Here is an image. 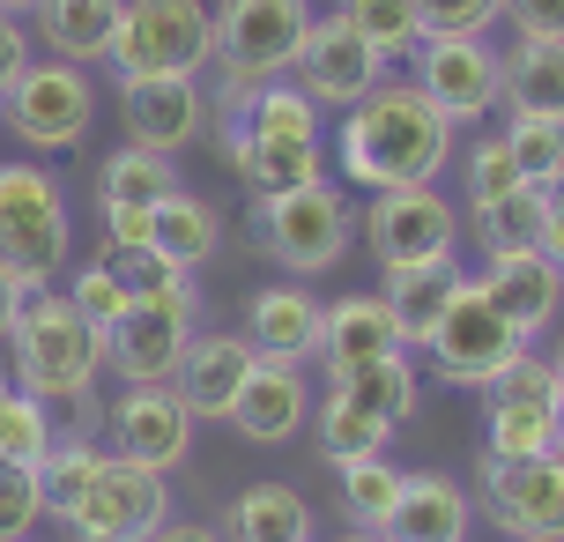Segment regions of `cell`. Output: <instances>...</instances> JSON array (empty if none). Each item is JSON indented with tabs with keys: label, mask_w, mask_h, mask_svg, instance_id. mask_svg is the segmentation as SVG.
Wrapping results in <instances>:
<instances>
[{
	"label": "cell",
	"mask_w": 564,
	"mask_h": 542,
	"mask_svg": "<svg viewBox=\"0 0 564 542\" xmlns=\"http://www.w3.org/2000/svg\"><path fill=\"white\" fill-rule=\"evenodd\" d=\"M453 156V119L416 83H379L341 119V172L387 194V186H431Z\"/></svg>",
	"instance_id": "6da1fadb"
},
{
	"label": "cell",
	"mask_w": 564,
	"mask_h": 542,
	"mask_svg": "<svg viewBox=\"0 0 564 542\" xmlns=\"http://www.w3.org/2000/svg\"><path fill=\"white\" fill-rule=\"evenodd\" d=\"M8 371H15V387L37 394L45 409L53 401H75L97 387V371H105V327H89L75 305H67V290H30L15 327H8Z\"/></svg>",
	"instance_id": "7a4b0ae2"
},
{
	"label": "cell",
	"mask_w": 564,
	"mask_h": 542,
	"mask_svg": "<svg viewBox=\"0 0 564 542\" xmlns=\"http://www.w3.org/2000/svg\"><path fill=\"white\" fill-rule=\"evenodd\" d=\"M312 30L305 0H224L216 8V112L238 119L268 83L297 67V45Z\"/></svg>",
	"instance_id": "3957f363"
},
{
	"label": "cell",
	"mask_w": 564,
	"mask_h": 542,
	"mask_svg": "<svg viewBox=\"0 0 564 542\" xmlns=\"http://www.w3.org/2000/svg\"><path fill=\"white\" fill-rule=\"evenodd\" d=\"M75 253V216H67V194L45 164H0V268H15L30 290H45Z\"/></svg>",
	"instance_id": "277c9868"
},
{
	"label": "cell",
	"mask_w": 564,
	"mask_h": 542,
	"mask_svg": "<svg viewBox=\"0 0 564 542\" xmlns=\"http://www.w3.org/2000/svg\"><path fill=\"white\" fill-rule=\"evenodd\" d=\"M105 59H112L119 83L200 75V67L216 59V8H208V0H127Z\"/></svg>",
	"instance_id": "5b68a950"
},
{
	"label": "cell",
	"mask_w": 564,
	"mask_h": 542,
	"mask_svg": "<svg viewBox=\"0 0 564 542\" xmlns=\"http://www.w3.org/2000/svg\"><path fill=\"white\" fill-rule=\"evenodd\" d=\"M349 224L357 216H349L341 186H327V178H312L297 194L253 200V246L290 275H327L341 260V246H349Z\"/></svg>",
	"instance_id": "8992f818"
},
{
	"label": "cell",
	"mask_w": 564,
	"mask_h": 542,
	"mask_svg": "<svg viewBox=\"0 0 564 542\" xmlns=\"http://www.w3.org/2000/svg\"><path fill=\"white\" fill-rule=\"evenodd\" d=\"M520 349H528V335L482 297L476 275H460L453 297H446V313H438V327H431V343H423V357H431V371H438L446 387H490Z\"/></svg>",
	"instance_id": "52a82bcc"
},
{
	"label": "cell",
	"mask_w": 564,
	"mask_h": 542,
	"mask_svg": "<svg viewBox=\"0 0 564 542\" xmlns=\"http://www.w3.org/2000/svg\"><path fill=\"white\" fill-rule=\"evenodd\" d=\"M164 520H171V484L164 476L141 468V460L105 454L97 476L83 484V498L59 513V528H67L75 542H149Z\"/></svg>",
	"instance_id": "ba28073f"
},
{
	"label": "cell",
	"mask_w": 564,
	"mask_h": 542,
	"mask_svg": "<svg viewBox=\"0 0 564 542\" xmlns=\"http://www.w3.org/2000/svg\"><path fill=\"white\" fill-rule=\"evenodd\" d=\"M89 119H97V89L67 59H30L23 75H15V89L0 97V127L23 149H37V156L75 149L89 134Z\"/></svg>",
	"instance_id": "9c48e42d"
},
{
	"label": "cell",
	"mask_w": 564,
	"mask_h": 542,
	"mask_svg": "<svg viewBox=\"0 0 564 542\" xmlns=\"http://www.w3.org/2000/svg\"><path fill=\"white\" fill-rule=\"evenodd\" d=\"M557 371L550 357L520 349L490 387H482V454L498 460H528V454H557Z\"/></svg>",
	"instance_id": "30bf717a"
},
{
	"label": "cell",
	"mask_w": 564,
	"mask_h": 542,
	"mask_svg": "<svg viewBox=\"0 0 564 542\" xmlns=\"http://www.w3.org/2000/svg\"><path fill=\"white\" fill-rule=\"evenodd\" d=\"M482 513L498 520L506 542H564V454H528V460H476Z\"/></svg>",
	"instance_id": "8fae6325"
},
{
	"label": "cell",
	"mask_w": 564,
	"mask_h": 542,
	"mask_svg": "<svg viewBox=\"0 0 564 542\" xmlns=\"http://www.w3.org/2000/svg\"><path fill=\"white\" fill-rule=\"evenodd\" d=\"M194 313H200L194 283L164 290V297H134L127 319L105 335V365H112L127 387H156V379H171V365H178L186 343H194Z\"/></svg>",
	"instance_id": "7c38bea8"
},
{
	"label": "cell",
	"mask_w": 564,
	"mask_h": 542,
	"mask_svg": "<svg viewBox=\"0 0 564 542\" xmlns=\"http://www.w3.org/2000/svg\"><path fill=\"white\" fill-rule=\"evenodd\" d=\"M416 89L453 119L476 127L506 105V53L490 37H423L416 45Z\"/></svg>",
	"instance_id": "4fadbf2b"
},
{
	"label": "cell",
	"mask_w": 564,
	"mask_h": 542,
	"mask_svg": "<svg viewBox=\"0 0 564 542\" xmlns=\"http://www.w3.org/2000/svg\"><path fill=\"white\" fill-rule=\"evenodd\" d=\"M365 238L379 253V268H409V260L460 253V216L438 186H387L365 208Z\"/></svg>",
	"instance_id": "5bb4252c"
},
{
	"label": "cell",
	"mask_w": 564,
	"mask_h": 542,
	"mask_svg": "<svg viewBox=\"0 0 564 542\" xmlns=\"http://www.w3.org/2000/svg\"><path fill=\"white\" fill-rule=\"evenodd\" d=\"M105 438H112L119 460H141V468L171 476L194 454V416H186V401L171 394V379H156V387H127L105 409Z\"/></svg>",
	"instance_id": "9a60e30c"
},
{
	"label": "cell",
	"mask_w": 564,
	"mask_h": 542,
	"mask_svg": "<svg viewBox=\"0 0 564 542\" xmlns=\"http://www.w3.org/2000/svg\"><path fill=\"white\" fill-rule=\"evenodd\" d=\"M379 83H387V59L371 53L341 15H312L305 45H297V89H305L312 105L349 112V105H365Z\"/></svg>",
	"instance_id": "2e32d148"
},
{
	"label": "cell",
	"mask_w": 564,
	"mask_h": 542,
	"mask_svg": "<svg viewBox=\"0 0 564 542\" xmlns=\"http://www.w3.org/2000/svg\"><path fill=\"white\" fill-rule=\"evenodd\" d=\"M260 365V349L246 335H200L186 343V357L171 365V394L186 401V416L194 424H230V401L246 387V371Z\"/></svg>",
	"instance_id": "e0dca14e"
},
{
	"label": "cell",
	"mask_w": 564,
	"mask_h": 542,
	"mask_svg": "<svg viewBox=\"0 0 564 542\" xmlns=\"http://www.w3.org/2000/svg\"><path fill=\"white\" fill-rule=\"evenodd\" d=\"M119 105H127V142L156 149V156H178L208 127V105H200L194 75H149V83H119Z\"/></svg>",
	"instance_id": "ac0fdd59"
},
{
	"label": "cell",
	"mask_w": 564,
	"mask_h": 542,
	"mask_svg": "<svg viewBox=\"0 0 564 542\" xmlns=\"http://www.w3.org/2000/svg\"><path fill=\"white\" fill-rule=\"evenodd\" d=\"M476 283L520 335H542V327L557 319V305H564V268L542 253V246H528V253H490Z\"/></svg>",
	"instance_id": "d6986e66"
},
{
	"label": "cell",
	"mask_w": 564,
	"mask_h": 542,
	"mask_svg": "<svg viewBox=\"0 0 564 542\" xmlns=\"http://www.w3.org/2000/svg\"><path fill=\"white\" fill-rule=\"evenodd\" d=\"M230 424L238 438H253V446H282L297 424H312V387L297 365H275V357H260L246 371V387L230 401Z\"/></svg>",
	"instance_id": "ffe728a7"
},
{
	"label": "cell",
	"mask_w": 564,
	"mask_h": 542,
	"mask_svg": "<svg viewBox=\"0 0 564 542\" xmlns=\"http://www.w3.org/2000/svg\"><path fill=\"white\" fill-rule=\"evenodd\" d=\"M319 327H327V313H319V297L297 290V283H275L246 305V343H253L260 357H275V365L319 357Z\"/></svg>",
	"instance_id": "44dd1931"
},
{
	"label": "cell",
	"mask_w": 564,
	"mask_h": 542,
	"mask_svg": "<svg viewBox=\"0 0 564 542\" xmlns=\"http://www.w3.org/2000/svg\"><path fill=\"white\" fill-rule=\"evenodd\" d=\"M224 156H230V172L246 178V194H253V200L297 194V186H312V178H327V164H319V142H268V134L230 127V119H224Z\"/></svg>",
	"instance_id": "7402d4cb"
},
{
	"label": "cell",
	"mask_w": 564,
	"mask_h": 542,
	"mask_svg": "<svg viewBox=\"0 0 564 542\" xmlns=\"http://www.w3.org/2000/svg\"><path fill=\"white\" fill-rule=\"evenodd\" d=\"M379 542H468V498L460 484H446L438 468H416V476H401V498Z\"/></svg>",
	"instance_id": "603a6c76"
},
{
	"label": "cell",
	"mask_w": 564,
	"mask_h": 542,
	"mask_svg": "<svg viewBox=\"0 0 564 542\" xmlns=\"http://www.w3.org/2000/svg\"><path fill=\"white\" fill-rule=\"evenodd\" d=\"M401 327L394 313H387V297H371V290H357V297H341V305H327V327H319V357H327V371H357V365H379V357H394Z\"/></svg>",
	"instance_id": "cb8c5ba5"
},
{
	"label": "cell",
	"mask_w": 564,
	"mask_h": 542,
	"mask_svg": "<svg viewBox=\"0 0 564 542\" xmlns=\"http://www.w3.org/2000/svg\"><path fill=\"white\" fill-rule=\"evenodd\" d=\"M37 45L67 67H97L112 53V30L127 15V0H37Z\"/></svg>",
	"instance_id": "d4e9b609"
},
{
	"label": "cell",
	"mask_w": 564,
	"mask_h": 542,
	"mask_svg": "<svg viewBox=\"0 0 564 542\" xmlns=\"http://www.w3.org/2000/svg\"><path fill=\"white\" fill-rule=\"evenodd\" d=\"M453 283H460V253H438V260H409V268H387V313H394L401 343L423 349L431 343V327H438V313H446Z\"/></svg>",
	"instance_id": "484cf974"
},
{
	"label": "cell",
	"mask_w": 564,
	"mask_h": 542,
	"mask_svg": "<svg viewBox=\"0 0 564 542\" xmlns=\"http://www.w3.org/2000/svg\"><path fill=\"white\" fill-rule=\"evenodd\" d=\"M506 112L564 119V37H520L506 53Z\"/></svg>",
	"instance_id": "4316f807"
},
{
	"label": "cell",
	"mask_w": 564,
	"mask_h": 542,
	"mask_svg": "<svg viewBox=\"0 0 564 542\" xmlns=\"http://www.w3.org/2000/svg\"><path fill=\"white\" fill-rule=\"evenodd\" d=\"M149 246H156L171 268H186V275H194L200 260L224 246V216H216L200 194H186V186H178V194H164L156 208H149Z\"/></svg>",
	"instance_id": "83f0119b"
},
{
	"label": "cell",
	"mask_w": 564,
	"mask_h": 542,
	"mask_svg": "<svg viewBox=\"0 0 564 542\" xmlns=\"http://www.w3.org/2000/svg\"><path fill=\"white\" fill-rule=\"evenodd\" d=\"M224 542H312V506L290 484H253L230 498Z\"/></svg>",
	"instance_id": "f1b7e54d"
},
{
	"label": "cell",
	"mask_w": 564,
	"mask_h": 542,
	"mask_svg": "<svg viewBox=\"0 0 564 542\" xmlns=\"http://www.w3.org/2000/svg\"><path fill=\"white\" fill-rule=\"evenodd\" d=\"M327 394H341L349 409H365L379 424H409V416H416V365H409V349H394V357H379V365L335 371Z\"/></svg>",
	"instance_id": "f546056e"
},
{
	"label": "cell",
	"mask_w": 564,
	"mask_h": 542,
	"mask_svg": "<svg viewBox=\"0 0 564 542\" xmlns=\"http://www.w3.org/2000/svg\"><path fill=\"white\" fill-rule=\"evenodd\" d=\"M186 178H178V164L171 156H156V149H112L105 156V172H97V200L105 208H156L164 194H178Z\"/></svg>",
	"instance_id": "4dcf8cb0"
},
{
	"label": "cell",
	"mask_w": 564,
	"mask_h": 542,
	"mask_svg": "<svg viewBox=\"0 0 564 542\" xmlns=\"http://www.w3.org/2000/svg\"><path fill=\"white\" fill-rule=\"evenodd\" d=\"M468 216H476L482 253H528V246H542V186H506L498 200H482Z\"/></svg>",
	"instance_id": "1f68e13d"
},
{
	"label": "cell",
	"mask_w": 564,
	"mask_h": 542,
	"mask_svg": "<svg viewBox=\"0 0 564 542\" xmlns=\"http://www.w3.org/2000/svg\"><path fill=\"white\" fill-rule=\"evenodd\" d=\"M335 15L357 30V37H365L379 59H401V53H416V45H423V15H416V0H341Z\"/></svg>",
	"instance_id": "d6a6232c"
},
{
	"label": "cell",
	"mask_w": 564,
	"mask_h": 542,
	"mask_svg": "<svg viewBox=\"0 0 564 542\" xmlns=\"http://www.w3.org/2000/svg\"><path fill=\"white\" fill-rule=\"evenodd\" d=\"M230 127L268 134V142H319V105H312L297 83H268L253 105H246V112L230 119Z\"/></svg>",
	"instance_id": "836d02e7"
},
{
	"label": "cell",
	"mask_w": 564,
	"mask_h": 542,
	"mask_svg": "<svg viewBox=\"0 0 564 542\" xmlns=\"http://www.w3.org/2000/svg\"><path fill=\"white\" fill-rule=\"evenodd\" d=\"M312 431H319V460H371L387 454V438H394V424H379V416H365V409H349L341 394L319 401V416H312Z\"/></svg>",
	"instance_id": "e575fe53"
},
{
	"label": "cell",
	"mask_w": 564,
	"mask_h": 542,
	"mask_svg": "<svg viewBox=\"0 0 564 542\" xmlns=\"http://www.w3.org/2000/svg\"><path fill=\"white\" fill-rule=\"evenodd\" d=\"M53 438H59L53 409L23 387H8V401H0V468H37L53 454Z\"/></svg>",
	"instance_id": "d590c367"
},
{
	"label": "cell",
	"mask_w": 564,
	"mask_h": 542,
	"mask_svg": "<svg viewBox=\"0 0 564 542\" xmlns=\"http://www.w3.org/2000/svg\"><path fill=\"white\" fill-rule=\"evenodd\" d=\"M506 156L520 186H557L564 178V119H506Z\"/></svg>",
	"instance_id": "8d00e7d4"
},
{
	"label": "cell",
	"mask_w": 564,
	"mask_h": 542,
	"mask_svg": "<svg viewBox=\"0 0 564 542\" xmlns=\"http://www.w3.org/2000/svg\"><path fill=\"white\" fill-rule=\"evenodd\" d=\"M394 498H401V468H387V454L341 460V506H349V520H357L365 535H379V528H387Z\"/></svg>",
	"instance_id": "74e56055"
},
{
	"label": "cell",
	"mask_w": 564,
	"mask_h": 542,
	"mask_svg": "<svg viewBox=\"0 0 564 542\" xmlns=\"http://www.w3.org/2000/svg\"><path fill=\"white\" fill-rule=\"evenodd\" d=\"M97 460H105V454L89 446L83 431H59V438H53V454L37 460V490H45V513H53V520L83 498V484L97 476Z\"/></svg>",
	"instance_id": "f35d334b"
},
{
	"label": "cell",
	"mask_w": 564,
	"mask_h": 542,
	"mask_svg": "<svg viewBox=\"0 0 564 542\" xmlns=\"http://www.w3.org/2000/svg\"><path fill=\"white\" fill-rule=\"evenodd\" d=\"M67 305H75L89 327H105V335H112L119 319H127V305H134V290L119 283L112 260H89V268H75V275H67Z\"/></svg>",
	"instance_id": "ab89813d"
},
{
	"label": "cell",
	"mask_w": 564,
	"mask_h": 542,
	"mask_svg": "<svg viewBox=\"0 0 564 542\" xmlns=\"http://www.w3.org/2000/svg\"><path fill=\"white\" fill-rule=\"evenodd\" d=\"M416 15H423V37H490L506 0H416Z\"/></svg>",
	"instance_id": "60d3db41"
},
{
	"label": "cell",
	"mask_w": 564,
	"mask_h": 542,
	"mask_svg": "<svg viewBox=\"0 0 564 542\" xmlns=\"http://www.w3.org/2000/svg\"><path fill=\"white\" fill-rule=\"evenodd\" d=\"M37 520H45V490H37V468H0V542H23Z\"/></svg>",
	"instance_id": "b9f144b4"
},
{
	"label": "cell",
	"mask_w": 564,
	"mask_h": 542,
	"mask_svg": "<svg viewBox=\"0 0 564 542\" xmlns=\"http://www.w3.org/2000/svg\"><path fill=\"white\" fill-rule=\"evenodd\" d=\"M460 186H468V208L498 200L506 186H520V172H512V156H506V142H498V134L468 149V164H460Z\"/></svg>",
	"instance_id": "7bdbcfd3"
},
{
	"label": "cell",
	"mask_w": 564,
	"mask_h": 542,
	"mask_svg": "<svg viewBox=\"0 0 564 542\" xmlns=\"http://www.w3.org/2000/svg\"><path fill=\"white\" fill-rule=\"evenodd\" d=\"M119 268V283L134 290V297H164V290H178V283H194V275H186V268H171L164 253H156V246H141V253H105Z\"/></svg>",
	"instance_id": "ee69618b"
},
{
	"label": "cell",
	"mask_w": 564,
	"mask_h": 542,
	"mask_svg": "<svg viewBox=\"0 0 564 542\" xmlns=\"http://www.w3.org/2000/svg\"><path fill=\"white\" fill-rule=\"evenodd\" d=\"M520 37H564V0H506Z\"/></svg>",
	"instance_id": "f6af8a7d"
},
{
	"label": "cell",
	"mask_w": 564,
	"mask_h": 542,
	"mask_svg": "<svg viewBox=\"0 0 564 542\" xmlns=\"http://www.w3.org/2000/svg\"><path fill=\"white\" fill-rule=\"evenodd\" d=\"M23 67H30V37H23V23L0 8V97L15 89V75H23Z\"/></svg>",
	"instance_id": "bcb514c9"
},
{
	"label": "cell",
	"mask_w": 564,
	"mask_h": 542,
	"mask_svg": "<svg viewBox=\"0 0 564 542\" xmlns=\"http://www.w3.org/2000/svg\"><path fill=\"white\" fill-rule=\"evenodd\" d=\"M542 253L564 268V178H557V186H542Z\"/></svg>",
	"instance_id": "7dc6e473"
},
{
	"label": "cell",
	"mask_w": 564,
	"mask_h": 542,
	"mask_svg": "<svg viewBox=\"0 0 564 542\" xmlns=\"http://www.w3.org/2000/svg\"><path fill=\"white\" fill-rule=\"evenodd\" d=\"M23 297H30V283L15 275V268H0V349H8V327H15V313H23Z\"/></svg>",
	"instance_id": "c3c4849f"
},
{
	"label": "cell",
	"mask_w": 564,
	"mask_h": 542,
	"mask_svg": "<svg viewBox=\"0 0 564 542\" xmlns=\"http://www.w3.org/2000/svg\"><path fill=\"white\" fill-rule=\"evenodd\" d=\"M149 542H224V528H200V520H164Z\"/></svg>",
	"instance_id": "681fc988"
},
{
	"label": "cell",
	"mask_w": 564,
	"mask_h": 542,
	"mask_svg": "<svg viewBox=\"0 0 564 542\" xmlns=\"http://www.w3.org/2000/svg\"><path fill=\"white\" fill-rule=\"evenodd\" d=\"M550 371H557V387H564V343H557V349H550Z\"/></svg>",
	"instance_id": "f907efd6"
},
{
	"label": "cell",
	"mask_w": 564,
	"mask_h": 542,
	"mask_svg": "<svg viewBox=\"0 0 564 542\" xmlns=\"http://www.w3.org/2000/svg\"><path fill=\"white\" fill-rule=\"evenodd\" d=\"M557 454H564V394H557Z\"/></svg>",
	"instance_id": "816d5d0a"
},
{
	"label": "cell",
	"mask_w": 564,
	"mask_h": 542,
	"mask_svg": "<svg viewBox=\"0 0 564 542\" xmlns=\"http://www.w3.org/2000/svg\"><path fill=\"white\" fill-rule=\"evenodd\" d=\"M0 8H8V15H15V8H37V0H0Z\"/></svg>",
	"instance_id": "f5cc1de1"
},
{
	"label": "cell",
	"mask_w": 564,
	"mask_h": 542,
	"mask_svg": "<svg viewBox=\"0 0 564 542\" xmlns=\"http://www.w3.org/2000/svg\"><path fill=\"white\" fill-rule=\"evenodd\" d=\"M341 542H379V535H365V528H357V535H341Z\"/></svg>",
	"instance_id": "db71d44e"
},
{
	"label": "cell",
	"mask_w": 564,
	"mask_h": 542,
	"mask_svg": "<svg viewBox=\"0 0 564 542\" xmlns=\"http://www.w3.org/2000/svg\"><path fill=\"white\" fill-rule=\"evenodd\" d=\"M0 401H8V387H0Z\"/></svg>",
	"instance_id": "11a10c76"
},
{
	"label": "cell",
	"mask_w": 564,
	"mask_h": 542,
	"mask_svg": "<svg viewBox=\"0 0 564 542\" xmlns=\"http://www.w3.org/2000/svg\"><path fill=\"white\" fill-rule=\"evenodd\" d=\"M23 542H30V535H23Z\"/></svg>",
	"instance_id": "9f6ffc18"
}]
</instances>
